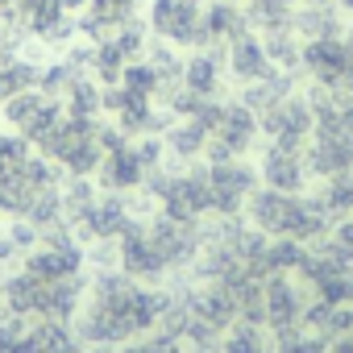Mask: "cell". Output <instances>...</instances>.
<instances>
[{
    "instance_id": "cell-2",
    "label": "cell",
    "mask_w": 353,
    "mask_h": 353,
    "mask_svg": "<svg viewBox=\"0 0 353 353\" xmlns=\"http://www.w3.org/2000/svg\"><path fill=\"white\" fill-rule=\"evenodd\" d=\"M158 212L174 216V221H204L212 212V188H208V166H188V170H174L166 174L162 192L154 196Z\"/></svg>"
},
{
    "instance_id": "cell-26",
    "label": "cell",
    "mask_w": 353,
    "mask_h": 353,
    "mask_svg": "<svg viewBox=\"0 0 353 353\" xmlns=\"http://www.w3.org/2000/svg\"><path fill=\"white\" fill-rule=\"evenodd\" d=\"M332 5H336L341 13H349V17H353V0H332Z\"/></svg>"
},
{
    "instance_id": "cell-10",
    "label": "cell",
    "mask_w": 353,
    "mask_h": 353,
    "mask_svg": "<svg viewBox=\"0 0 353 353\" xmlns=\"http://www.w3.org/2000/svg\"><path fill=\"white\" fill-rule=\"evenodd\" d=\"M258 179H262V188H274V192L299 196L303 183H307L303 150H283V145H270V141H266L262 162H258Z\"/></svg>"
},
{
    "instance_id": "cell-6",
    "label": "cell",
    "mask_w": 353,
    "mask_h": 353,
    "mask_svg": "<svg viewBox=\"0 0 353 353\" xmlns=\"http://www.w3.org/2000/svg\"><path fill=\"white\" fill-rule=\"evenodd\" d=\"M145 233H150L158 258L166 262V270L192 266L200 258V241L204 237H200V225L196 221H174L166 212H154V216H145Z\"/></svg>"
},
{
    "instance_id": "cell-13",
    "label": "cell",
    "mask_w": 353,
    "mask_h": 353,
    "mask_svg": "<svg viewBox=\"0 0 353 353\" xmlns=\"http://www.w3.org/2000/svg\"><path fill=\"white\" fill-rule=\"evenodd\" d=\"M225 75L233 79V83H254V79H262V75H270V59H266V46H262V38L250 30V34H241V38H233L229 46H225Z\"/></svg>"
},
{
    "instance_id": "cell-18",
    "label": "cell",
    "mask_w": 353,
    "mask_h": 353,
    "mask_svg": "<svg viewBox=\"0 0 353 353\" xmlns=\"http://www.w3.org/2000/svg\"><path fill=\"white\" fill-rule=\"evenodd\" d=\"M162 145L170 158H179V162H196L208 145V129H200L192 117H179V121H170L166 133H162Z\"/></svg>"
},
{
    "instance_id": "cell-15",
    "label": "cell",
    "mask_w": 353,
    "mask_h": 353,
    "mask_svg": "<svg viewBox=\"0 0 353 353\" xmlns=\"http://www.w3.org/2000/svg\"><path fill=\"white\" fill-rule=\"evenodd\" d=\"M225 50H192L183 59V88H192L196 96L216 100L225 88Z\"/></svg>"
},
{
    "instance_id": "cell-23",
    "label": "cell",
    "mask_w": 353,
    "mask_h": 353,
    "mask_svg": "<svg viewBox=\"0 0 353 353\" xmlns=\"http://www.w3.org/2000/svg\"><path fill=\"white\" fill-rule=\"evenodd\" d=\"M121 88H125L129 96L154 100V96H158V75H154V67H150L145 59H137V63H129V67L121 71Z\"/></svg>"
},
{
    "instance_id": "cell-1",
    "label": "cell",
    "mask_w": 353,
    "mask_h": 353,
    "mask_svg": "<svg viewBox=\"0 0 353 353\" xmlns=\"http://www.w3.org/2000/svg\"><path fill=\"white\" fill-rule=\"evenodd\" d=\"M204 5L208 0H150L145 5V26H150L154 38L170 42L174 50H208Z\"/></svg>"
},
{
    "instance_id": "cell-5",
    "label": "cell",
    "mask_w": 353,
    "mask_h": 353,
    "mask_svg": "<svg viewBox=\"0 0 353 353\" xmlns=\"http://www.w3.org/2000/svg\"><path fill=\"white\" fill-rule=\"evenodd\" d=\"M258 129L270 145H283V150H307L312 141V129H316V117H312V100L291 92L283 104L266 108L258 117Z\"/></svg>"
},
{
    "instance_id": "cell-3",
    "label": "cell",
    "mask_w": 353,
    "mask_h": 353,
    "mask_svg": "<svg viewBox=\"0 0 353 353\" xmlns=\"http://www.w3.org/2000/svg\"><path fill=\"white\" fill-rule=\"evenodd\" d=\"M262 129H258V117L241 104V100H225L221 104V121L216 129L208 133V145H204V158L208 162H225V158H245L254 145H258Z\"/></svg>"
},
{
    "instance_id": "cell-12",
    "label": "cell",
    "mask_w": 353,
    "mask_h": 353,
    "mask_svg": "<svg viewBox=\"0 0 353 353\" xmlns=\"http://www.w3.org/2000/svg\"><path fill=\"white\" fill-rule=\"evenodd\" d=\"M133 225V208H129V196H100L96 200V208L79 221V229H75V237H83V241H117L125 229Z\"/></svg>"
},
{
    "instance_id": "cell-4",
    "label": "cell",
    "mask_w": 353,
    "mask_h": 353,
    "mask_svg": "<svg viewBox=\"0 0 353 353\" xmlns=\"http://www.w3.org/2000/svg\"><path fill=\"white\" fill-rule=\"evenodd\" d=\"M208 188H212V216H241L250 196L258 192V170L245 158L208 162Z\"/></svg>"
},
{
    "instance_id": "cell-9",
    "label": "cell",
    "mask_w": 353,
    "mask_h": 353,
    "mask_svg": "<svg viewBox=\"0 0 353 353\" xmlns=\"http://www.w3.org/2000/svg\"><path fill=\"white\" fill-rule=\"evenodd\" d=\"M117 250H121V262H117V270L121 274H129L133 283H162L170 270H166V262L158 258V250H154V241H150V233H145V221H137L133 216V225L117 237Z\"/></svg>"
},
{
    "instance_id": "cell-14",
    "label": "cell",
    "mask_w": 353,
    "mask_h": 353,
    "mask_svg": "<svg viewBox=\"0 0 353 353\" xmlns=\"http://www.w3.org/2000/svg\"><path fill=\"white\" fill-rule=\"evenodd\" d=\"M204 34H208V50H225L233 38L250 34L245 5H237V0H208L204 5Z\"/></svg>"
},
{
    "instance_id": "cell-8",
    "label": "cell",
    "mask_w": 353,
    "mask_h": 353,
    "mask_svg": "<svg viewBox=\"0 0 353 353\" xmlns=\"http://www.w3.org/2000/svg\"><path fill=\"white\" fill-rule=\"evenodd\" d=\"M92 179H96V188H104L112 196L141 192V183H145V162H141L133 137H121V141L104 145V158H100V166H96Z\"/></svg>"
},
{
    "instance_id": "cell-28",
    "label": "cell",
    "mask_w": 353,
    "mask_h": 353,
    "mask_svg": "<svg viewBox=\"0 0 353 353\" xmlns=\"http://www.w3.org/2000/svg\"><path fill=\"white\" fill-rule=\"evenodd\" d=\"M349 336H353V328H349Z\"/></svg>"
},
{
    "instance_id": "cell-27",
    "label": "cell",
    "mask_w": 353,
    "mask_h": 353,
    "mask_svg": "<svg viewBox=\"0 0 353 353\" xmlns=\"http://www.w3.org/2000/svg\"><path fill=\"white\" fill-rule=\"evenodd\" d=\"M299 5H328V0H295V9H299Z\"/></svg>"
},
{
    "instance_id": "cell-16",
    "label": "cell",
    "mask_w": 353,
    "mask_h": 353,
    "mask_svg": "<svg viewBox=\"0 0 353 353\" xmlns=\"http://www.w3.org/2000/svg\"><path fill=\"white\" fill-rule=\"evenodd\" d=\"M295 92V75L291 71H279V67H270V75H262V79H254V83H245L241 88V104L254 112V117H262L266 108H274V104H283L287 96Z\"/></svg>"
},
{
    "instance_id": "cell-19",
    "label": "cell",
    "mask_w": 353,
    "mask_h": 353,
    "mask_svg": "<svg viewBox=\"0 0 353 353\" xmlns=\"http://www.w3.org/2000/svg\"><path fill=\"white\" fill-rule=\"evenodd\" d=\"M38 79H42V63L38 59H26V54L5 59V63H0V104L21 96V92H34Z\"/></svg>"
},
{
    "instance_id": "cell-25",
    "label": "cell",
    "mask_w": 353,
    "mask_h": 353,
    "mask_svg": "<svg viewBox=\"0 0 353 353\" xmlns=\"http://www.w3.org/2000/svg\"><path fill=\"white\" fill-rule=\"evenodd\" d=\"M63 353H112V345H96V341H79V336H75Z\"/></svg>"
},
{
    "instance_id": "cell-24",
    "label": "cell",
    "mask_w": 353,
    "mask_h": 353,
    "mask_svg": "<svg viewBox=\"0 0 353 353\" xmlns=\"http://www.w3.org/2000/svg\"><path fill=\"white\" fill-rule=\"evenodd\" d=\"M121 353H188L183 349V341L179 336H166V332H158V336H133V341H125V349Z\"/></svg>"
},
{
    "instance_id": "cell-11",
    "label": "cell",
    "mask_w": 353,
    "mask_h": 353,
    "mask_svg": "<svg viewBox=\"0 0 353 353\" xmlns=\"http://www.w3.org/2000/svg\"><path fill=\"white\" fill-rule=\"evenodd\" d=\"M262 287H266V328H270L274 336H283V332H291V328H303L307 303H303V295L295 291L291 274H266Z\"/></svg>"
},
{
    "instance_id": "cell-20",
    "label": "cell",
    "mask_w": 353,
    "mask_h": 353,
    "mask_svg": "<svg viewBox=\"0 0 353 353\" xmlns=\"http://www.w3.org/2000/svg\"><path fill=\"white\" fill-rule=\"evenodd\" d=\"M96 200H100V188L92 179H71L63 188V225H71V233H75L79 221L96 208Z\"/></svg>"
},
{
    "instance_id": "cell-22",
    "label": "cell",
    "mask_w": 353,
    "mask_h": 353,
    "mask_svg": "<svg viewBox=\"0 0 353 353\" xmlns=\"http://www.w3.org/2000/svg\"><path fill=\"white\" fill-rule=\"evenodd\" d=\"M221 349L225 353H266L262 345V324H245V320H233L221 336Z\"/></svg>"
},
{
    "instance_id": "cell-21",
    "label": "cell",
    "mask_w": 353,
    "mask_h": 353,
    "mask_svg": "<svg viewBox=\"0 0 353 353\" xmlns=\"http://www.w3.org/2000/svg\"><path fill=\"white\" fill-rule=\"evenodd\" d=\"M258 38H262V46H266L270 67H279V71H295V67H299L303 42H299L295 30H270V34H258Z\"/></svg>"
},
{
    "instance_id": "cell-7",
    "label": "cell",
    "mask_w": 353,
    "mask_h": 353,
    "mask_svg": "<svg viewBox=\"0 0 353 353\" xmlns=\"http://www.w3.org/2000/svg\"><path fill=\"white\" fill-rule=\"evenodd\" d=\"M0 117L13 125V133H21L26 141L38 145L63 121V100H54V96H46V92L34 88V92H21V96H13V100L0 104Z\"/></svg>"
},
{
    "instance_id": "cell-17",
    "label": "cell",
    "mask_w": 353,
    "mask_h": 353,
    "mask_svg": "<svg viewBox=\"0 0 353 353\" xmlns=\"http://www.w3.org/2000/svg\"><path fill=\"white\" fill-rule=\"evenodd\" d=\"M295 34H299V42H316V38H336V34H345L341 30V9L332 5H299L295 9Z\"/></svg>"
}]
</instances>
